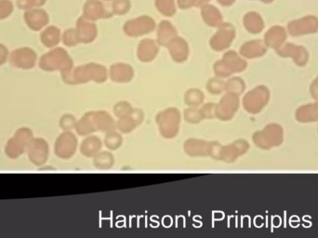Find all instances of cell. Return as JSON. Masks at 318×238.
<instances>
[{
  "label": "cell",
  "mask_w": 318,
  "mask_h": 238,
  "mask_svg": "<svg viewBox=\"0 0 318 238\" xmlns=\"http://www.w3.org/2000/svg\"><path fill=\"white\" fill-rule=\"evenodd\" d=\"M180 114L176 108H169L156 116V123L161 135L165 138L175 137L180 127Z\"/></svg>",
  "instance_id": "6da1fadb"
},
{
  "label": "cell",
  "mask_w": 318,
  "mask_h": 238,
  "mask_svg": "<svg viewBox=\"0 0 318 238\" xmlns=\"http://www.w3.org/2000/svg\"><path fill=\"white\" fill-rule=\"evenodd\" d=\"M238 108V98L233 93L224 96L216 105V117L221 120H230Z\"/></svg>",
  "instance_id": "7a4b0ae2"
},
{
  "label": "cell",
  "mask_w": 318,
  "mask_h": 238,
  "mask_svg": "<svg viewBox=\"0 0 318 238\" xmlns=\"http://www.w3.org/2000/svg\"><path fill=\"white\" fill-rule=\"evenodd\" d=\"M210 147H211V143H207L206 141L196 140V139L187 140L184 144L186 153L192 156L209 155Z\"/></svg>",
  "instance_id": "3957f363"
},
{
  "label": "cell",
  "mask_w": 318,
  "mask_h": 238,
  "mask_svg": "<svg viewBox=\"0 0 318 238\" xmlns=\"http://www.w3.org/2000/svg\"><path fill=\"white\" fill-rule=\"evenodd\" d=\"M143 118V115L141 110H133L130 116L119 118L117 124V128L122 133H129L142 123Z\"/></svg>",
  "instance_id": "277c9868"
},
{
  "label": "cell",
  "mask_w": 318,
  "mask_h": 238,
  "mask_svg": "<svg viewBox=\"0 0 318 238\" xmlns=\"http://www.w3.org/2000/svg\"><path fill=\"white\" fill-rule=\"evenodd\" d=\"M93 119L96 130H101L105 133L113 131L116 127V123L105 112H96L93 113Z\"/></svg>",
  "instance_id": "5b68a950"
},
{
  "label": "cell",
  "mask_w": 318,
  "mask_h": 238,
  "mask_svg": "<svg viewBox=\"0 0 318 238\" xmlns=\"http://www.w3.org/2000/svg\"><path fill=\"white\" fill-rule=\"evenodd\" d=\"M101 148V140L96 136H93L84 141V143L82 145V152L90 157L99 153Z\"/></svg>",
  "instance_id": "8992f818"
},
{
  "label": "cell",
  "mask_w": 318,
  "mask_h": 238,
  "mask_svg": "<svg viewBox=\"0 0 318 238\" xmlns=\"http://www.w3.org/2000/svg\"><path fill=\"white\" fill-rule=\"evenodd\" d=\"M204 100H205V96L201 90L198 89H191L186 91L184 101L188 106L197 107L202 104Z\"/></svg>",
  "instance_id": "52a82bcc"
},
{
  "label": "cell",
  "mask_w": 318,
  "mask_h": 238,
  "mask_svg": "<svg viewBox=\"0 0 318 238\" xmlns=\"http://www.w3.org/2000/svg\"><path fill=\"white\" fill-rule=\"evenodd\" d=\"M114 163H115V159L113 157V154L109 152L98 153L94 158V165L96 168L101 169V170L110 169Z\"/></svg>",
  "instance_id": "ba28073f"
},
{
  "label": "cell",
  "mask_w": 318,
  "mask_h": 238,
  "mask_svg": "<svg viewBox=\"0 0 318 238\" xmlns=\"http://www.w3.org/2000/svg\"><path fill=\"white\" fill-rule=\"evenodd\" d=\"M123 139L119 133L110 131L106 135L104 139L105 146L110 150H117L122 144Z\"/></svg>",
  "instance_id": "9c48e42d"
},
{
  "label": "cell",
  "mask_w": 318,
  "mask_h": 238,
  "mask_svg": "<svg viewBox=\"0 0 318 238\" xmlns=\"http://www.w3.org/2000/svg\"><path fill=\"white\" fill-rule=\"evenodd\" d=\"M134 109L127 101H120L114 107V112L118 118H124L132 114Z\"/></svg>",
  "instance_id": "30bf717a"
},
{
  "label": "cell",
  "mask_w": 318,
  "mask_h": 238,
  "mask_svg": "<svg viewBox=\"0 0 318 238\" xmlns=\"http://www.w3.org/2000/svg\"><path fill=\"white\" fill-rule=\"evenodd\" d=\"M224 89H225V83L223 80L212 78L207 82V90L210 94H214V95L221 94Z\"/></svg>",
  "instance_id": "8fae6325"
},
{
  "label": "cell",
  "mask_w": 318,
  "mask_h": 238,
  "mask_svg": "<svg viewBox=\"0 0 318 238\" xmlns=\"http://www.w3.org/2000/svg\"><path fill=\"white\" fill-rule=\"evenodd\" d=\"M204 117L202 116L201 110L196 109V107H191L184 111V119L188 123L196 124L201 121Z\"/></svg>",
  "instance_id": "7c38bea8"
},
{
  "label": "cell",
  "mask_w": 318,
  "mask_h": 238,
  "mask_svg": "<svg viewBox=\"0 0 318 238\" xmlns=\"http://www.w3.org/2000/svg\"><path fill=\"white\" fill-rule=\"evenodd\" d=\"M242 84H243L242 81L237 82V80H230L227 83H225V89L224 90H227L230 93H233V94L240 93V92L243 91Z\"/></svg>",
  "instance_id": "4fadbf2b"
},
{
  "label": "cell",
  "mask_w": 318,
  "mask_h": 238,
  "mask_svg": "<svg viewBox=\"0 0 318 238\" xmlns=\"http://www.w3.org/2000/svg\"><path fill=\"white\" fill-rule=\"evenodd\" d=\"M202 116L204 118H213L216 117V104L215 103H207L201 109Z\"/></svg>",
  "instance_id": "5bb4252c"
}]
</instances>
